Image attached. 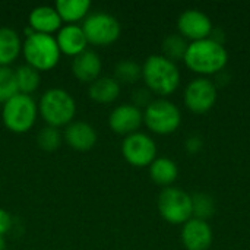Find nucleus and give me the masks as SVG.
Here are the masks:
<instances>
[{"label": "nucleus", "instance_id": "nucleus-22", "mask_svg": "<svg viewBox=\"0 0 250 250\" xmlns=\"http://www.w3.org/2000/svg\"><path fill=\"white\" fill-rule=\"evenodd\" d=\"M15 78H16V85L18 91L25 95H31L35 92L41 83V76L40 72L35 70L34 67L25 64H21L15 69Z\"/></svg>", "mask_w": 250, "mask_h": 250}, {"label": "nucleus", "instance_id": "nucleus-13", "mask_svg": "<svg viewBox=\"0 0 250 250\" xmlns=\"http://www.w3.org/2000/svg\"><path fill=\"white\" fill-rule=\"evenodd\" d=\"M182 243L188 250H208L212 245V229L205 220L190 218L182 227Z\"/></svg>", "mask_w": 250, "mask_h": 250}, {"label": "nucleus", "instance_id": "nucleus-26", "mask_svg": "<svg viewBox=\"0 0 250 250\" xmlns=\"http://www.w3.org/2000/svg\"><path fill=\"white\" fill-rule=\"evenodd\" d=\"M18 92L15 70L9 66H0V103L4 104Z\"/></svg>", "mask_w": 250, "mask_h": 250}, {"label": "nucleus", "instance_id": "nucleus-21", "mask_svg": "<svg viewBox=\"0 0 250 250\" xmlns=\"http://www.w3.org/2000/svg\"><path fill=\"white\" fill-rule=\"evenodd\" d=\"M149 176L157 185L168 188L177 179L179 168L173 160L166 158V157H160V158H155L152 161V164L149 166Z\"/></svg>", "mask_w": 250, "mask_h": 250}, {"label": "nucleus", "instance_id": "nucleus-23", "mask_svg": "<svg viewBox=\"0 0 250 250\" xmlns=\"http://www.w3.org/2000/svg\"><path fill=\"white\" fill-rule=\"evenodd\" d=\"M119 83H135L142 78V66L133 60L125 59L114 66V76Z\"/></svg>", "mask_w": 250, "mask_h": 250}, {"label": "nucleus", "instance_id": "nucleus-14", "mask_svg": "<svg viewBox=\"0 0 250 250\" xmlns=\"http://www.w3.org/2000/svg\"><path fill=\"white\" fill-rule=\"evenodd\" d=\"M63 141L78 152H86L97 144V130L86 122H72L64 127Z\"/></svg>", "mask_w": 250, "mask_h": 250}, {"label": "nucleus", "instance_id": "nucleus-29", "mask_svg": "<svg viewBox=\"0 0 250 250\" xmlns=\"http://www.w3.org/2000/svg\"><path fill=\"white\" fill-rule=\"evenodd\" d=\"M12 224H13L12 215L6 209L0 208V236H4L6 233H9L12 229Z\"/></svg>", "mask_w": 250, "mask_h": 250}, {"label": "nucleus", "instance_id": "nucleus-28", "mask_svg": "<svg viewBox=\"0 0 250 250\" xmlns=\"http://www.w3.org/2000/svg\"><path fill=\"white\" fill-rule=\"evenodd\" d=\"M151 91L148 88H138L136 91H133V95H132V104L138 108L141 107H148L151 103H152V98H151Z\"/></svg>", "mask_w": 250, "mask_h": 250}, {"label": "nucleus", "instance_id": "nucleus-2", "mask_svg": "<svg viewBox=\"0 0 250 250\" xmlns=\"http://www.w3.org/2000/svg\"><path fill=\"white\" fill-rule=\"evenodd\" d=\"M142 79L152 94L167 97L179 88L180 70L163 54H152L142 64Z\"/></svg>", "mask_w": 250, "mask_h": 250}, {"label": "nucleus", "instance_id": "nucleus-30", "mask_svg": "<svg viewBox=\"0 0 250 250\" xmlns=\"http://www.w3.org/2000/svg\"><path fill=\"white\" fill-rule=\"evenodd\" d=\"M202 145H204L202 139H201L199 136H196V135L188 138V141H186V149H188L190 154H196V152L202 148Z\"/></svg>", "mask_w": 250, "mask_h": 250}, {"label": "nucleus", "instance_id": "nucleus-3", "mask_svg": "<svg viewBox=\"0 0 250 250\" xmlns=\"http://www.w3.org/2000/svg\"><path fill=\"white\" fill-rule=\"evenodd\" d=\"M38 104V114L53 127H66L73 122L76 114V103L69 91L63 88H50L42 92Z\"/></svg>", "mask_w": 250, "mask_h": 250}, {"label": "nucleus", "instance_id": "nucleus-9", "mask_svg": "<svg viewBox=\"0 0 250 250\" xmlns=\"http://www.w3.org/2000/svg\"><path fill=\"white\" fill-rule=\"evenodd\" d=\"M122 154L133 167H149L157 158V145L149 135L135 132L125 136L122 142Z\"/></svg>", "mask_w": 250, "mask_h": 250}, {"label": "nucleus", "instance_id": "nucleus-17", "mask_svg": "<svg viewBox=\"0 0 250 250\" xmlns=\"http://www.w3.org/2000/svg\"><path fill=\"white\" fill-rule=\"evenodd\" d=\"M103 70V62L98 53L94 50H85L72 60V73L73 76L83 83H92L100 78Z\"/></svg>", "mask_w": 250, "mask_h": 250}, {"label": "nucleus", "instance_id": "nucleus-24", "mask_svg": "<svg viewBox=\"0 0 250 250\" xmlns=\"http://www.w3.org/2000/svg\"><path fill=\"white\" fill-rule=\"evenodd\" d=\"M188 45L189 44L186 42V38H183L180 34L167 35L163 41V53H164L163 56L174 63L177 60H183Z\"/></svg>", "mask_w": 250, "mask_h": 250}, {"label": "nucleus", "instance_id": "nucleus-4", "mask_svg": "<svg viewBox=\"0 0 250 250\" xmlns=\"http://www.w3.org/2000/svg\"><path fill=\"white\" fill-rule=\"evenodd\" d=\"M22 54L26 64L38 72H48L54 69L62 57L56 37L38 32L25 37L22 42Z\"/></svg>", "mask_w": 250, "mask_h": 250}, {"label": "nucleus", "instance_id": "nucleus-5", "mask_svg": "<svg viewBox=\"0 0 250 250\" xmlns=\"http://www.w3.org/2000/svg\"><path fill=\"white\" fill-rule=\"evenodd\" d=\"M38 117V104L31 95L18 92L15 97L7 100L1 108V120L7 130L12 133L29 132Z\"/></svg>", "mask_w": 250, "mask_h": 250}, {"label": "nucleus", "instance_id": "nucleus-25", "mask_svg": "<svg viewBox=\"0 0 250 250\" xmlns=\"http://www.w3.org/2000/svg\"><path fill=\"white\" fill-rule=\"evenodd\" d=\"M63 142V133L53 126H44L37 133V145L44 152H54Z\"/></svg>", "mask_w": 250, "mask_h": 250}, {"label": "nucleus", "instance_id": "nucleus-18", "mask_svg": "<svg viewBox=\"0 0 250 250\" xmlns=\"http://www.w3.org/2000/svg\"><path fill=\"white\" fill-rule=\"evenodd\" d=\"M88 95L97 104H110L120 95V83L113 76H100L89 83Z\"/></svg>", "mask_w": 250, "mask_h": 250}, {"label": "nucleus", "instance_id": "nucleus-1", "mask_svg": "<svg viewBox=\"0 0 250 250\" xmlns=\"http://www.w3.org/2000/svg\"><path fill=\"white\" fill-rule=\"evenodd\" d=\"M186 66L199 75H214L223 70L229 62V53L221 41L205 38L192 41L185 54Z\"/></svg>", "mask_w": 250, "mask_h": 250}, {"label": "nucleus", "instance_id": "nucleus-6", "mask_svg": "<svg viewBox=\"0 0 250 250\" xmlns=\"http://www.w3.org/2000/svg\"><path fill=\"white\" fill-rule=\"evenodd\" d=\"M157 205L160 215L174 226L185 224L193 217L192 196L179 188H164L158 195Z\"/></svg>", "mask_w": 250, "mask_h": 250}, {"label": "nucleus", "instance_id": "nucleus-7", "mask_svg": "<svg viewBox=\"0 0 250 250\" xmlns=\"http://www.w3.org/2000/svg\"><path fill=\"white\" fill-rule=\"evenodd\" d=\"M144 123L157 135H170L179 129L182 113L174 103L166 98L152 100V103L144 110Z\"/></svg>", "mask_w": 250, "mask_h": 250}, {"label": "nucleus", "instance_id": "nucleus-15", "mask_svg": "<svg viewBox=\"0 0 250 250\" xmlns=\"http://www.w3.org/2000/svg\"><path fill=\"white\" fill-rule=\"evenodd\" d=\"M28 26L38 34L53 35L63 26V22L54 6H37L28 15Z\"/></svg>", "mask_w": 250, "mask_h": 250}, {"label": "nucleus", "instance_id": "nucleus-27", "mask_svg": "<svg viewBox=\"0 0 250 250\" xmlns=\"http://www.w3.org/2000/svg\"><path fill=\"white\" fill-rule=\"evenodd\" d=\"M192 205H193V218L199 220H208L215 212V202L212 196L208 193H195L192 196Z\"/></svg>", "mask_w": 250, "mask_h": 250}, {"label": "nucleus", "instance_id": "nucleus-11", "mask_svg": "<svg viewBox=\"0 0 250 250\" xmlns=\"http://www.w3.org/2000/svg\"><path fill=\"white\" fill-rule=\"evenodd\" d=\"M177 28L183 38L199 41L209 38L212 32V22L205 12L198 9H188L180 13L177 19Z\"/></svg>", "mask_w": 250, "mask_h": 250}, {"label": "nucleus", "instance_id": "nucleus-31", "mask_svg": "<svg viewBox=\"0 0 250 250\" xmlns=\"http://www.w3.org/2000/svg\"><path fill=\"white\" fill-rule=\"evenodd\" d=\"M0 250H6V240H4V236H0Z\"/></svg>", "mask_w": 250, "mask_h": 250}, {"label": "nucleus", "instance_id": "nucleus-20", "mask_svg": "<svg viewBox=\"0 0 250 250\" xmlns=\"http://www.w3.org/2000/svg\"><path fill=\"white\" fill-rule=\"evenodd\" d=\"M22 53L21 35L9 28L0 26V66L12 64Z\"/></svg>", "mask_w": 250, "mask_h": 250}, {"label": "nucleus", "instance_id": "nucleus-12", "mask_svg": "<svg viewBox=\"0 0 250 250\" xmlns=\"http://www.w3.org/2000/svg\"><path fill=\"white\" fill-rule=\"evenodd\" d=\"M144 123V111L133 104H120L108 116V126L117 135H132Z\"/></svg>", "mask_w": 250, "mask_h": 250}, {"label": "nucleus", "instance_id": "nucleus-10", "mask_svg": "<svg viewBox=\"0 0 250 250\" xmlns=\"http://www.w3.org/2000/svg\"><path fill=\"white\" fill-rule=\"evenodd\" d=\"M217 101V86L207 78H198L189 82L185 89L186 107L198 114L209 111Z\"/></svg>", "mask_w": 250, "mask_h": 250}, {"label": "nucleus", "instance_id": "nucleus-8", "mask_svg": "<svg viewBox=\"0 0 250 250\" xmlns=\"http://www.w3.org/2000/svg\"><path fill=\"white\" fill-rule=\"evenodd\" d=\"M83 34L88 40V44L104 47L116 42L120 37L122 26L116 16L108 12H94L89 13L82 22Z\"/></svg>", "mask_w": 250, "mask_h": 250}, {"label": "nucleus", "instance_id": "nucleus-16", "mask_svg": "<svg viewBox=\"0 0 250 250\" xmlns=\"http://www.w3.org/2000/svg\"><path fill=\"white\" fill-rule=\"evenodd\" d=\"M56 41L62 54L76 57L88 50V40L81 25H63L56 34Z\"/></svg>", "mask_w": 250, "mask_h": 250}, {"label": "nucleus", "instance_id": "nucleus-19", "mask_svg": "<svg viewBox=\"0 0 250 250\" xmlns=\"http://www.w3.org/2000/svg\"><path fill=\"white\" fill-rule=\"evenodd\" d=\"M62 22L66 25H78L89 15L91 1L89 0H57L54 3Z\"/></svg>", "mask_w": 250, "mask_h": 250}]
</instances>
